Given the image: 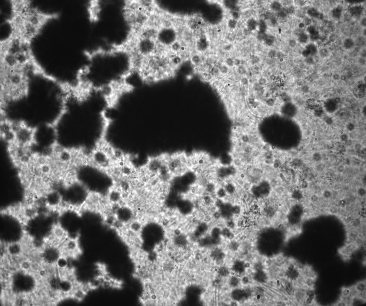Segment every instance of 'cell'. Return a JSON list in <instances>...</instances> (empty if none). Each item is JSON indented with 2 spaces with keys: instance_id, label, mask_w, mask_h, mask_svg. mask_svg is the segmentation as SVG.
<instances>
[{
  "instance_id": "1",
  "label": "cell",
  "mask_w": 366,
  "mask_h": 306,
  "mask_svg": "<svg viewBox=\"0 0 366 306\" xmlns=\"http://www.w3.org/2000/svg\"><path fill=\"white\" fill-rule=\"evenodd\" d=\"M166 163L173 176H178L186 173L189 167L188 157L185 154L177 153L168 156L166 155Z\"/></svg>"
},
{
  "instance_id": "11",
  "label": "cell",
  "mask_w": 366,
  "mask_h": 306,
  "mask_svg": "<svg viewBox=\"0 0 366 306\" xmlns=\"http://www.w3.org/2000/svg\"><path fill=\"white\" fill-rule=\"evenodd\" d=\"M106 273L105 268L102 265H98L97 268H95L93 271V275L95 277H104Z\"/></svg>"
},
{
  "instance_id": "15",
  "label": "cell",
  "mask_w": 366,
  "mask_h": 306,
  "mask_svg": "<svg viewBox=\"0 0 366 306\" xmlns=\"http://www.w3.org/2000/svg\"><path fill=\"white\" fill-rule=\"evenodd\" d=\"M57 267L61 269H65L67 265V261L65 257H61L58 259L57 261Z\"/></svg>"
},
{
  "instance_id": "3",
  "label": "cell",
  "mask_w": 366,
  "mask_h": 306,
  "mask_svg": "<svg viewBox=\"0 0 366 306\" xmlns=\"http://www.w3.org/2000/svg\"><path fill=\"white\" fill-rule=\"evenodd\" d=\"M92 159L94 163L100 167H106L110 163V158L108 154L104 150L95 151L92 154Z\"/></svg>"
},
{
  "instance_id": "4",
  "label": "cell",
  "mask_w": 366,
  "mask_h": 306,
  "mask_svg": "<svg viewBox=\"0 0 366 306\" xmlns=\"http://www.w3.org/2000/svg\"><path fill=\"white\" fill-rule=\"evenodd\" d=\"M358 246L355 243H347L344 246L340 248L339 253L344 259H348L357 250Z\"/></svg>"
},
{
  "instance_id": "12",
  "label": "cell",
  "mask_w": 366,
  "mask_h": 306,
  "mask_svg": "<svg viewBox=\"0 0 366 306\" xmlns=\"http://www.w3.org/2000/svg\"><path fill=\"white\" fill-rule=\"evenodd\" d=\"M85 295L86 294L81 289V288H79L74 291L73 297L74 299L79 301L84 299Z\"/></svg>"
},
{
  "instance_id": "16",
  "label": "cell",
  "mask_w": 366,
  "mask_h": 306,
  "mask_svg": "<svg viewBox=\"0 0 366 306\" xmlns=\"http://www.w3.org/2000/svg\"><path fill=\"white\" fill-rule=\"evenodd\" d=\"M340 300L343 301L345 304L346 306H351L352 305V302H353V297H352L351 295L345 297L341 296Z\"/></svg>"
},
{
  "instance_id": "23",
  "label": "cell",
  "mask_w": 366,
  "mask_h": 306,
  "mask_svg": "<svg viewBox=\"0 0 366 306\" xmlns=\"http://www.w3.org/2000/svg\"><path fill=\"white\" fill-rule=\"evenodd\" d=\"M102 287L105 289H109L112 287V283L111 281H106L105 280L102 284Z\"/></svg>"
},
{
  "instance_id": "5",
  "label": "cell",
  "mask_w": 366,
  "mask_h": 306,
  "mask_svg": "<svg viewBox=\"0 0 366 306\" xmlns=\"http://www.w3.org/2000/svg\"><path fill=\"white\" fill-rule=\"evenodd\" d=\"M307 289L298 288L295 290L294 293V301L296 302L298 305H303L306 298V291Z\"/></svg>"
},
{
  "instance_id": "14",
  "label": "cell",
  "mask_w": 366,
  "mask_h": 306,
  "mask_svg": "<svg viewBox=\"0 0 366 306\" xmlns=\"http://www.w3.org/2000/svg\"><path fill=\"white\" fill-rule=\"evenodd\" d=\"M354 286L358 293H362L366 291L365 280L358 282Z\"/></svg>"
},
{
  "instance_id": "21",
  "label": "cell",
  "mask_w": 366,
  "mask_h": 306,
  "mask_svg": "<svg viewBox=\"0 0 366 306\" xmlns=\"http://www.w3.org/2000/svg\"><path fill=\"white\" fill-rule=\"evenodd\" d=\"M231 211L232 214L238 215L240 214L241 209L239 206H232Z\"/></svg>"
},
{
  "instance_id": "10",
  "label": "cell",
  "mask_w": 366,
  "mask_h": 306,
  "mask_svg": "<svg viewBox=\"0 0 366 306\" xmlns=\"http://www.w3.org/2000/svg\"><path fill=\"white\" fill-rule=\"evenodd\" d=\"M100 11V8L98 4L94 3L91 5L89 9L91 18L95 20L97 19Z\"/></svg>"
},
{
  "instance_id": "24",
  "label": "cell",
  "mask_w": 366,
  "mask_h": 306,
  "mask_svg": "<svg viewBox=\"0 0 366 306\" xmlns=\"http://www.w3.org/2000/svg\"><path fill=\"white\" fill-rule=\"evenodd\" d=\"M226 192H228V193L231 194L233 193L234 192V189L233 187L230 185H227L226 186L225 189Z\"/></svg>"
},
{
  "instance_id": "19",
  "label": "cell",
  "mask_w": 366,
  "mask_h": 306,
  "mask_svg": "<svg viewBox=\"0 0 366 306\" xmlns=\"http://www.w3.org/2000/svg\"><path fill=\"white\" fill-rule=\"evenodd\" d=\"M338 208L335 205H331L329 207V213L337 215L338 213Z\"/></svg>"
},
{
  "instance_id": "2",
  "label": "cell",
  "mask_w": 366,
  "mask_h": 306,
  "mask_svg": "<svg viewBox=\"0 0 366 306\" xmlns=\"http://www.w3.org/2000/svg\"><path fill=\"white\" fill-rule=\"evenodd\" d=\"M166 162V155L151 158L148 160L146 168L150 173L158 174L161 166Z\"/></svg>"
},
{
  "instance_id": "6",
  "label": "cell",
  "mask_w": 366,
  "mask_h": 306,
  "mask_svg": "<svg viewBox=\"0 0 366 306\" xmlns=\"http://www.w3.org/2000/svg\"><path fill=\"white\" fill-rule=\"evenodd\" d=\"M300 275L305 278H317V274L311 266L308 265L303 266L300 269Z\"/></svg>"
},
{
  "instance_id": "13",
  "label": "cell",
  "mask_w": 366,
  "mask_h": 306,
  "mask_svg": "<svg viewBox=\"0 0 366 306\" xmlns=\"http://www.w3.org/2000/svg\"><path fill=\"white\" fill-rule=\"evenodd\" d=\"M304 283L308 289H313L316 285V279L312 278L305 277Z\"/></svg>"
},
{
  "instance_id": "7",
  "label": "cell",
  "mask_w": 366,
  "mask_h": 306,
  "mask_svg": "<svg viewBox=\"0 0 366 306\" xmlns=\"http://www.w3.org/2000/svg\"><path fill=\"white\" fill-rule=\"evenodd\" d=\"M121 197V192L117 189H112L109 192L108 198L109 201L112 203H117L120 200Z\"/></svg>"
},
{
  "instance_id": "9",
  "label": "cell",
  "mask_w": 366,
  "mask_h": 306,
  "mask_svg": "<svg viewBox=\"0 0 366 306\" xmlns=\"http://www.w3.org/2000/svg\"><path fill=\"white\" fill-rule=\"evenodd\" d=\"M142 225L140 222L137 221L131 222L129 226V229L136 234H138L142 230Z\"/></svg>"
},
{
  "instance_id": "20",
  "label": "cell",
  "mask_w": 366,
  "mask_h": 306,
  "mask_svg": "<svg viewBox=\"0 0 366 306\" xmlns=\"http://www.w3.org/2000/svg\"><path fill=\"white\" fill-rule=\"evenodd\" d=\"M351 290L350 287H343L341 289V296L343 297L350 295Z\"/></svg>"
},
{
  "instance_id": "17",
  "label": "cell",
  "mask_w": 366,
  "mask_h": 306,
  "mask_svg": "<svg viewBox=\"0 0 366 306\" xmlns=\"http://www.w3.org/2000/svg\"><path fill=\"white\" fill-rule=\"evenodd\" d=\"M215 192L217 196L219 198H224L226 196V191L225 189L223 188L217 189L216 190Z\"/></svg>"
},
{
  "instance_id": "22",
  "label": "cell",
  "mask_w": 366,
  "mask_h": 306,
  "mask_svg": "<svg viewBox=\"0 0 366 306\" xmlns=\"http://www.w3.org/2000/svg\"><path fill=\"white\" fill-rule=\"evenodd\" d=\"M350 290H351L350 295L353 298L357 297L359 293L357 291V290L356 289L355 286H351V287H350Z\"/></svg>"
},
{
  "instance_id": "18",
  "label": "cell",
  "mask_w": 366,
  "mask_h": 306,
  "mask_svg": "<svg viewBox=\"0 0 366 306\" xmlns=\"http://www.w3.org/2000/svg\"><path fill=\"white\" fill-rule=\"evenodd\" d=\"M366 302V301H364L360 298L358 297L353 298V302H352V305H358L362 304Z\"/></svg>"
},
{
  "instance_id": "8",
  "label": "cell",
  "mask_w": 366,
  "mask_h": 306,
  "mask_svg": "<svg viewBox=\"0 0 366 306\" xmlns=\"http://www.w3.org/2000/svg\"><path fill=\"white\" fill-rule=\"evenodd\" d=\"M105 281V280L103 277L100 278L94 277L90 280L88 283L91 289H95L101 286L102 287L103 282Z\"/></svg>"
}]
</instances>
